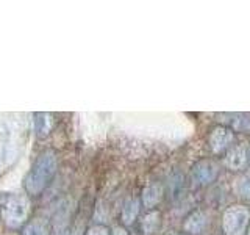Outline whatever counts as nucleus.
I'll return each instance as SVG.
<instances>
[{
    "instance_id": "nucleus-10",
    "label": "nucleus",
    "mask_w": 250,
    "mask_h": 235,
    "mask_svg": "<svg viewBox=\"0 0 250 235\" xmlns=\"http://www.w3.org/2000/svg\"><path fill=\"white\" fill-rule=\"evenodd\" d=\"M161 227V213L158 210H148L141 219V229L144 235H153Z\"/></svg>"
},
{
    "instance_id": "nucleus-13",
    "label": "nucleus",
    "mask_w": 250,
    "mask_h": 235,
    "mask_svg": "<svg viewBox=\"0 0 250 235\" xmlns=\"http://www.w3.org/2000/svg\"><path fill=\"white\" fill-rule=\"evenodd\" d=\"M183 188H185V177L182 172L175 171L174 174H170L169 182H167L169 196L172 199H178L183 193Z\"/></svg>"
},
{
    "instance_id": "nucleus-6",
    "label": "nucleus",
    "mask_w": 250,
    "mask_h": 235,
    "mask_svg": "<svg viewBox=\"0 0 250 235\" xmlns=\"http://www.w3.org/2000/svg\"><path fill=\"white\" fill-rule=\"evenodd\" d=\"M224 164L230 171H246L250 166V144H234L224 155Z\"/></svg>"
},
{
    "instance_id": "nucleus-14",
    "label": "nucleus",
    "mask_w": 250,
    "mask_h": 235,
    "mask_svg": "<svg viewBox=\"0 0 250 235\" xmlns=\"http://www.w3.org/2000/svg\"><path fill=\"white\" fill-rule=\"evenodd\" d=\"M230 129H233V132L250 133V113H234L230 115Z\"/></svg>"
},
{
    "instance_id": "nucleus-11",
    "label": "nucleus",
    "mask_w": 250,
    "mask_h": 235,
    "mask_svg": "<svg viewBox=\"0 0 250 235\" xmlns=\"http://www.w3.org/2000/svg\"><path fill=\"white\" fill-rule=\"evenodd\" d=\"M53 119L49 113H36L35 115V132L39 138H44L50 133Z\"/></svg>"
},
{
    "instance_id": "nucleus-16",
    "label": "nucleus",
    "mask_w": 250,
    "mask_h": 235,
    "mask_svg": "<svg viewBox=\"0 0 250 235\" xmlns=\"http://www.w3.org/2000/svg\"><path fill=\"white\" fill-rule=\"evenodd\" d=\"M111 232H109V229L106 226H104V224H94V226H91L88 231H86V234L84 235H109Z\"/></svg>"
},
{
    "instance_id": "nucleus-2",
    "label": "nucleus",
    "mask_w": 250,
    "mask_h": 235,
    "mask_svg": "<svg viewBox=\"0 0 250 235\" xmlns=\"http://www.w3.org/2000/svg\"><path fill=\"white\" fill-rule=\"evenodd\" d=\"M0 210H2V218L6 227L19 229L27 224L31 202L27 194H6L3 199H0Z\"/></svg>"
},
{
    "instance_id": "nucleus-1",
    "label": "nucleus",
    "mask_w": 250,
    "mask_h": 235,
    "mask_svg": "<svg viewBox=\"0 0 250 235\" xmlns=\"http://www.w3.org/2000/svg\"><path fill=\"white\" fill-rule=\"evenodd\" d=\"M58 169V157L53 149H45L38 155L33 166L25 176V190L31 196H39L50 185Z\"/></svg>"
},
{
    "instance_id": "nucleus-18",
    "label": "nucleus",
    "mask_w": 250,
    "mask_h": 235,
    "mask_svg": "<svg viewBox=\"0 0 250 235\" xmlns=\"http://www.w3.org/2000/svg\"><path fill=\"white\" fill-rule=\"evenodd\" d=\"M246 235H250V226H249V229H247V234Z\"/></svg>"
},
{
    "instance_id": "nucleus-15",
    "label": "nucleus",
    "mask_w": 250,
    "mask_h": 235,
    "mask_svg": "<svg viewBox=\"0 0 250 235\" xmlns=\"http://www.w3.org/2000/svg\"><path fill=\"white\" fill-rule=\"evenodd\" d=\"M236 191L241 198L249 199L250 201V171L244 172L239 179H238V184H236Z\"/></svg>"
},
{
    "instance_id": "nucleus-7",
    "label": "nucleus",
    "mask_w": 250,
    "mask_h": 235,
    "mask_svg": "<svg viewBox=\"0 0 250 235\" xmlns=\"http://www.w3.org/2000/svg\"><path fill=\"white\" fill-rule=\"evenodd\" d=\"M208 226V216L203 210H192L183 221V231L186 235H200Z\"/></svg>"
},
{
    "instance_id": "nucleus-3",
    "label": "nucleus",
    "mask_w": 250,
    "mask_h": 235,
    "mask_svg": "<svg viewBox=\"0 0 250 235\" xmlns=\"http://www.w3.org/2000/svg\"><path fill=\"white\" fill-rule=\"evenodd\" d=\"M250 226V210L246 206H230L222 215L224 235H246Z\"/></svg>"
},
{
    "instance_id": "nucleus-19",
    "label": "nucleus",
    "mask_w": 250,
    "mask_h": 235,
    "mask_svg": "<svg viewBox=\"0 0 250 235\" xmlns=\"http://www.w3.org/2000/svg\"><path fill=\"white\" fill-rule=\"evenodd\" d=\"M175 235H186L185 232H180V234H175Z\"/></svg>"
},
{
    "instance_id": "nucleus-4",
    "label": "nucleus",
    "mask_w": 250,
    "mask_h": 235,
    "mask_svg": "<svg viewBox=\"0 0 250 235\" xmlns=\"http://www.w3.org/2000/svg\"><path fill=\"white\" fill-rule=\"evenodd\" d=\"M234 141H236V137L229 125H216L208 135V146L211 152L216 155H225L234 146Z\"/></svg>"
},
{
    "instance_id": "nucleus-12",
    "label": "nucleus",
    "mask_w": 250,
    "mask_h": 235,
    "mask_svg": "<svg viewBox=\"0 0 250 235\" xmlns=\"http://www.w3.org/2000/svg\"><path fill=\"white\" fill-rule=\"evenodd\" d=\"M22 235H49V224L42 218H35L23 226Z\"/></svg>"
},
{
    "instance_id": "nucleus-8",
    "label": "nucleus",
    "mask_w": 250,
    "mask_h": 235,
    "mask_svg": "<svg viewBox=\"0 0 250 235\" xmlns=\"http://www.w3.org/2000/svg\"><path fill=\"white\" fill-rule=\"evenodd\" d=\"M163 196H164V187L158 182H152L143 190V194H141V204H143L146 209L153 210V207H156L161 202Z\"/></svg>"
},
{
    "instance_id": "nucleus-17",
    "label": "nucleus",
    "mask_w": 250,
    "mask_h": 235,
    "mask_svg": "<svg viewBox=\"0 0 250 235\" xmlns=\"http://www.w3.org/2000/svg\"><path fill=\"white\" fill-rule=\"evenodd\" d=\"M109 235H128V231L125 229V226H116Z\"/></svg>"
},
{
    "instance_id": "nucleus-5",
    "label": "nucleus",
    "mask_w": 250,
    "mask_h": 235,
    "mask_svg": "<svg viewBox=\"0 0 250 235\" xmlns=\"http://www.w3.org/2000/svg\"><path fill=\"white\" fill-rule=\"evenodd\" d=\"M219 164L211 160V159H202L199 162H195L191 168V180L192 185L202 188V187H208L209 184H213L219 176Z\"/></svg>"
},
{
    "instance_id": "nucleus-9",
    "label": "nucleus",
    "mask_w": 250,
    "mask_h": 235,
    "mask_svg": "<svg viewBox=\"0 0 250 235\" xmlns=\"http://www.w3.org/2000/svg\"><path fill=\"white\" fill-rule=\"evenodd\" d=\"M141 206H143V204H141V199H138V198H128L124 202V207L121 212V218H122L124 226L135 224V221L141 213Z\"/></svg>"
}]
</instances>
